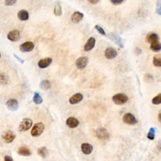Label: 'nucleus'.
<instances>
[{
    "label": "nucleus",
    "instance_id": "1",
    "mask_svg": "<svg viewBox=\"0 0 161 161\" xmlns=\"http://www.w3.org/2000/svg\"><path fill=\"white\" fill-rule=\"evenodd\" d=\"M113 101L116 105H123L124 104H125L129 100V98L125 95V94L123 93H118L116 94L112 98Z\"/></svg>",
    "mask_w": 161,
    "mask_h": 161
},
{
    "label": "nucleus",
    "instance_id": "2",
    "mask_svg": "<svg viewBox=\"0 0 161 161\" xmlns=\"http://www.w3.org/2000/svg\"><path fill=\"white\" fill-rule=\"evenodd\" d=\"M43 130H44V125L42 123L39 122L36 123L31 130L32 136L34 137H39L43 133Z\"/></svg>",
    "mask_w": 161,
    "mask_h": 161
},
{
    "label": "nucleus",
    "instance_id": "3",
    "mask_svg": "<svg viewBox=\"0 0 161 161\" xmlns=\"http://www.w3.org/2000/svg\"><path fill=\"white\" fill-rule=\"evenodd\" d=\"M32 120L30 118H24L20 122L19 127H18V131H27L30 129L32 126Z\"/></svg>",
    "mask_w": 161,
    "mask_h": 161
},
{
    "label": "nucleus",
    "instance_id": "4",
    "mask_svg": "<svg viewBox=\"0 0 161 161\" xmlns=\"http://www.w3.org/2000/svg\"><path fill=\"white\" fill-rule=\"evenodd\" d=\"M96 137L101 140H107L110 137L108 130L105 128H99L96 130Z\"/></svg>",
    "mask_w": 161,
    "mask_h": 161
},
{
    "label": "nucleus",
    "instance_id": "5",
    "mask_svg": "<svg viewBox=\"0 0 161 161\" xmlns=\"http://www.w3.org/2000/svg\"><path fill=\"white\" fill-rule=\"evenodd\" d=\"M16 137L15 134L12 131H7L6 132H4L1 135V138L5 143L10 144L14 140V138Z\"/></svg>",
    "mask_w": 161,
    "mask_h": 161
},
{
    "label": "nucleus",
    "instance_id": "6",
    "mask_svg": "<svg viewBox=\"0 0 161 161\" xmlns=\"http://www.w3.org/2000/svg\"><path fill=\"white\" fill-rule=\"evenodd\" d=\"M123 122L130 125H134L137 123V120L135 117L130 113H126L123 117Z\"/></svg>",
    "mask_w": 161,
    "mask_h": 161
},
{
    "label": "nucleus",
    "instance_id": "7",
    "mask_svg": "<svg viewBox=\"0 0 161 161\" xmlns=\"http://www.w3.org/2000/svg\"><path fill=\"white\" fill-rule=\"evenodd\" d=\"M88 63V58L86 57H80L76 61V65L79 69H85Z\"/></svg>",
    "mask_w": 161,
    "mask_h": 161
},
{
    "label": "nucleus",
    "instance_id": "8",
    "mask_svg": "<svg viewBox=\"0 0 161 161\" xmlns=\"http://www.w3.org/2000/svg\"><path fill=\"white\" fill-rule=\"evenodd\" d=\"M7 38L11 42H17L20 38V32L19 30L14 29L8 33Z\"/></svg>",
    "mask_w": 161,
    "mask_h": 161
},
{
    "label": "nucleus",
    "instance_id": "9",
    "mask_svg": "<svg viewBox=\"0 0 161 161\" xmlns=\"http://www.w3.org/2000/svg\"><path fill=\"white\" fill-rule=\"evenodd\" d=\"M34 44L32 42H26L20 46V50L22 52H31L34 49Z\"/></svg>",
    "mask_w": 161,
    "mask_h": 161
},
{
    "label": "nucleus",
    "instance_id": "10",
    "mask_svg": "<svg viewBox=\"0 0 161 161\" xmlns=\"http://www.w3.org/2000/svg\"><path fill=\"white\" fill-rule=\"evenodd\" d=\"M6 107L9 110L15 111L18 108V102L15 99H10L6 102Z\"/></svg>",
    "mask_w": 161,
    "mask_h": 161
},
{
    "label": "nucleus",
    "instance_id": "11",
    "mask_svg": "<svg viewBox=\"0 0 161 161\" xmlns=\"http://www.w3.org/2000/svg\"><path fill=\"white\" fill-rule=\"evenodd\" d=\"M117 54L118 53H117L116 50L112 47H108L106 49L105 52V56L108 59H113L117 56Z\"/></svg>",
    "mask_w": 161,
    "mask_h": 161
},
{
    "label": "nucleus",
    "instance_id": "12",
    "mask_svg": "<svg viewBox=\"0 0 161 161\" xmlns=\"http://www.w3.org/2000/svg\"><path fill=\"white\" fill-rule=\"evenodd\" d=\"M83 99V95L81 93H76L72 96L69 99V103L71 105L78 104Z\"/></svg>",
    "mask_w": 161,
    "mask_h": 161
},
{
    "label": "nucleus",
    "instance_id": "13",
    "mask_svg": "<svg viewBox=\"0 0 161 161\" xmlns=\"http://www.w3.org/2000/svg\"><path fill=\"white\" fill-rule=\"evenodd\" d=\"M95 43H96V40L94 37L89 38L84 46V50L86 52H89L91 50H92L95 45Z\"/></svg>",
    "mask_w": 161,
    "mask_h": 161
},
{
    "label": "nucleus",
    "instance_id": "14",
    "mask_svg": "<svg viewBox=\"0 0 161 161\" xmlns=\"http://www.w3.org/2000/svg\"><path fill=\"white\" fill-rule=\"evenodd\" d=\"M52 59L50 57H47V58H42V59H40L38 63V65L40 68L41 69H45L46 67H47L49 65L52 63Z\"/></svg>",
    "mask_w": 161,
    "mask_h": 161
},
{
    "label": "nucleus",
    "instance_id": "15",
    "mask_svg": "<svg viewBox=\"0 0 161 161\" xmlns=\"http://www.w3.org/2000/svg\"><path fill=\"white\" fill-rule=\"evenodd\" d=\"M108 36L109 39L112 40L113 42H114L115 43H116V44L118 45L120 47H121V48H124V45L122 43V39H121V38L118 35H116L114 34H109Z\"/></svg>",
    "mask_w": 161,
    "mask_h": 161
},
{
    "label": "nucleus",
    "instance_id": "16",
    "mask_svg": "<svg viewBox=\"0 0 161 161\" xmlns=\"http://www.w3.org/2000/svg\"><path fill=\"white\" fill-rule=\"evenodd\" d=\"M79 122L74 117H69L66 121V125L71 129H74L79 125Z\"/></svg>",
    "mask_w": 161,
    "mask_h": 161
},
{
    "label": "nucleus",
    "instance_id": "17",
    "mask_svg": "<svg viewBox=\"0 0 161 161\" xmlns=\"http://www.w3.org/2000/svg\"><path fill=\"white\" fill-rule=\"evenodd\" d=\"M83 17H84L83 13L79 12H76L72 14V15L71 17V20L73 23H78L83 20Z\"/></svg>",
    "mask_w": 161,
    "mask_h": 161
},
{
    "label": "nucleus",
    "instance_id": "18",
    "mask_svg": "<svg viewBox=\"0 0 161 161\" xmlns=\"http://www.w3.org/2000/svg\"><path fill=\"white\" fill-rule=\"evenodd\" d=\"M81 150L82 152L86 155H89L92 152L93 147V146L89 144L84 143L81 145Z\"/></svg>",
    "mask_w": 161,
    "mask_h": 161
},
{
    "label": "nucleus",
    "instance_id": "19",
    "mask_svg": "<svg viewBox=\"0 0 161 161\" xmlns=\"http://www.w3.org/2000/svg\"><path fill=\"white\" fill-rule=\"evenodd\" d=\"M18 17L21 21H26L29 18V13L27 10H21L18 13Z\"/></svg>",
    "mask_w": 161,
    "mask_h": 161
},
{
    "label": "nucleus",
    "instance_id": "20",
    "mask_svg": "<svg viewBox=\"0 0 161 161\" xmlns=\"http://www.w3.org/2000/svg\"><path fill=\"white\" fill-rule=\"evenodd\" d=\"M17 152L18 154L22 156H30L32 154L30 150L26 147H20L18 149Z\"/></svg>",
    "mask_w": 161,
    "mask_h": 161
},
{
    "label": "nucleus",
    "instance_id": "21",
    "mask_svg": "<svg viewBox=\"0 0 161 161\" xmlns=\"http://www.w3.org/2000/svg\"><path fill=\"white\" fill-rule=\"evenodd\" d=\"M9 82V76L5 72L0 73V85H6Z\"/></svg>",
    "mask_w": 161,
    "mask_h": 161
},
{
    "label": "nucleus",
    "instance_id": "22",
    "mask_svg": "<svg viewBox=\"0 0 161 161\" xmlns=\"http://www.w3.org/2000/svg\"><path fill=\"white\" fill-rule=\"evenodd\" d=\"M147 41L148 43H151L154 42L159 41V36L155 33H150L147 36Z\"/></svg>",
    "mask_w": 161,
    "mask_h": 161
},
{
    "label": "nucleus",
    "instance_id": "23",
    "mask_svg": "<svg viewBox=\"0 0 161 161\" xmlns=\"http://www.w3.org/2000/svg\"><path fill=\"white\" fill-rule=\"evenodd\" d=\"M151 49L153 51V52H159L161 50V44L160 43L157 41V42H154L151 43V47H150Z\"/></svg>",
    "mask_w": 161,
    "mask_h": 161
},
{
    "label": "nucleus",
    "instance_id": "24",
    "mask_svg": "<svg viewBox=\"0 0 161 161\" xmlns=\"http://www.w3.org/2000/svg\"><path fill=\"white\" fill-rule=\"evenodd\" d=\"M38 154L42 158H45L49 154V151L45 147H42L38 149Z\"/></svg>",
    "mask_w": 161,
    "mask_h": 161
},
{
    "label": "nucleus",
    "instance_id": "25",
    "mask_svg": "<svg viewBox=\"0 0 161 161\" xmlns=\"http://www.w3.org/2000/svg\"><path fill=\"white\" fill-rule=\"evenodd\" d=\"M153 64L155 67L161 66V57L160 55H155L153 58Z\"/></svg>",
    "mask_w": 161,
    "mask_h": 161
},
{
    "label": "nucleus",
    "instance_id": "26",
    "mask_svg": "<svg viewBox=\"0 0 161 161\" xmlns=\"http://www.w3.org/2000/svg\"><path fill=\"white\" fill-rule=\"evenodd\" d=\"M33 101L34 103L36 105L41 104L43 102V100L42 97L40 96V95L38 93H35L34 94V96L33 98Z\"/></svg>",
    "mask_w": 161,
    "mask_h": 161
},
{
    "label": "nucleus",
    "instance_id": "27",
    "mask_svg": "<svg viewBox=\"0 0 161 161\" xmlns=\"http://www.w3.org/2000/svg\"><path fill=\"white\" fill-rule=\"evenodd\" d=\"M40 86L43 89H49L50 88V83L48 80H42L40 83Z\"/></svg>",
    "mask_w": 161,
    "mask_h": 161
},
{
    "label": "nucleus",
    "instance_id": "28",
    "mask_svg": "<svg viewBox=\"0 0 161 161\" xmlns=\"http://www.w3.org/2000/svg\"><path fill=\"white\" fill-rule=\"evenodd\" d=\"M54 12L55 15L56 16H61L62 14V7L60 5H57L55 6Z\"/></svg>",
    "mask_w": 161,
    "mask_h": 161
},
{
    "label": "nucleus",
    "instance_id": "29",
    "mask_svg": "<svg viewBox=\"0 0 161 161\" xmlns=\"http://www.w3.org/2000/svg\"><path fill=\"white\" fill-rule=\"evenodd\" d=\"M155 129L154 128H151L150 129L149 133L147 134V138L149 139V140H153V139L155 138Z\"/></svg>",
    "mask_w": 161,
    "mask_h": 161
},
{
    "label": "nucleus",
    "instance_id": "30",
    "mask_svg": "<svg viewBox=\"0 0 161 161\" xmlns=\"http://www.w3.org/2000/svg\"><path fill=\"white\" fill-rule=\"evenodd\" d=\"M152 103L153 105H160L161 103V94H159L153 98Z\"/></svg>",
    "mask_w": 161,
    "mask_h": 161
},
{
    "label": "nucleus",
    "instance_id": "31",
    "mask_svg": "<svg viewBox=\"0 0 161 161\" xmlns=\"http://www.w3.org/2000/svg\"><path fill=\"white\" fill-rule=\"evenodd\" d=\"M95 28L96 29V30L100 33V34L103 35H106V33H105V30H103V28L101 27L100 26H99V25H96V26H95Z\"/></svg>",
    "mask_w": 161,
    "mask_h": 161
},
{
    "label": "nucleus",
    "instance_id": "32",
    "mask_svg": "<svg viewBox=\"0 0 161 161\" xmlns=\"http://www.w3.org/2000/svg\"><path fill=\"white\" fill-rule=\"evenodd\" d=\"M17 3V0H5V5L6 6H12Z\"/></svg>",
    "mask_w": 161,
    "mask_h": 161
},
{
    "label": "nucleus",
    "instance_id": "33",
    "mask_svg": "<svg viewBox=\"0 0 161 161\" xmlns=\"http://www.w3.org/2000/svg\"><path fill=\"white\" fill-rule=\"evenodd\" d=\"M111 3L114 5H119L124 1V0H110Z\"/></svg>",
    "mask_w": 161,
    "mask_h": 161
},
{
    "label": "nucleus",
    "instance_id": "34",
    "mask_svg": "<svg viewBox=\"0 0 161 161\" xmlns=\"http://www.w3.org/2000/svg\"><path fill=\"white\" fill-rule=\"evenodd\" d=\"M14 57H15V58H17V60H18V61H19V62H20V63H21V64H23V63H24V62H25V61H24V60L21 59V58H20L19 57H18V56H17V55H16V54H14Z\"/></svg>",
    "mask_w": 161,
    "mask_h": 161
},
{
    "label": "nucleus",
    "instance_id": "35",
    "mask_svg": "<svg viewBox=\"0 0 161 161\" xmlns=\"http://www.w3.org/2000/svg\"><path fill=\"white\" fill-rule=\"evenodd\" d=\"M5 161H13V160L10 156L6 155L5 157Z\"/></svg>",
    "mask_w": 161,
    "mask_h": 161
},
{
    "label": "nucleus",
    "instance_id": "36",
    "mask_svg": "<svg viewBox=\"0 0 161 161\" xmlns=\"http://www.w3.org/2000/svg\"><path fill=\"white\" fill-rule=\"evenodd\" d=\"M87 1L90 3H91V4H96V3H98L100 0H87Z\"/></svg>",
    "mask_w": 161,
    "mask_h": 161
},
{
    "label": "nucleus",
    "instance_id": "37",
    "mask_svg": "<svg viewBox=\"0 0 161 161\" xmlns=\"http://www.w3.org/2000/svg\"><path fill=\"white\" fill-rule=\"evenodd\" d=\"M156 12H157V13H158L159 14H160V7H159V8L157 9Z\"/></svg>",
    "mask_w": 161,
    "mask_h": 161
},
{
    "label": "nucleus",
    "instance_id": "38",
    "mask_svg": "<svg viewBox=\"0 0 161 161\" xmlns=\"http://www.w3.org/2000/svg\"><path fill=\"white\" fill-rule=\"evenodd\" d=\"M160 115H161V113H160V111L159 113V116H158V120H159V122H161V117H160Z\"/></svg>",
    "mask_w": 161,
    "mask_h": 161
},
{
    "label": "nucleus",
    "instance_id": "39",
    "mask_svg": "<svg viewBox=\"0 0 161 161\" xmlns=\"http://www.w3.org/2000/svg\"><path fill=\"white\" fill-rule=\"evenodd\" d=\"M0 58H1V54H0Z\"/></svg>",
    "mask_w": 161,
    "mask_h": 161
}]
</instances>
